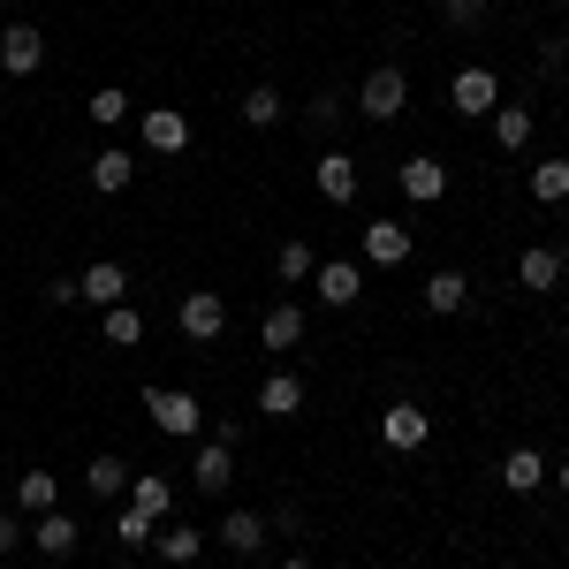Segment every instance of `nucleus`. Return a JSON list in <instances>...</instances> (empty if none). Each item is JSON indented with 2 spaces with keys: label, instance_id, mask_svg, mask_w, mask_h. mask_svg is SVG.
Returning a JSON list of instances; mask_svg holds the SVG:
<instances>
[{
  "label": "nucleus",
  "instance_id": "15",
  "mask_svg": "<svg viewBox=\"0 0 569 569\" xmlns=\"http://www.w3.org/2000/svg\"><path fill=\"white\" fill-rule=\"evenodd\" d=\"M77 289H84V305H99V311H107V305H130V297H122V289H130V273H122L114 259H99Z\"/></svg>",
  "mask_w": 569,
  "mask_h": 569
},
{
  "label": "nucleus",
  "instance_id": "1",
  "mask_svg": "<svg viewBox=\"0 0 569 569\" xmlns=\"http://www.w3.org/2000/svg\"><path fill=\"white\" fill-rule=\"evenodd\" d=\"M144 410H152V426H160L168 440H190L198 426H206V402H198L190 388H144Z\"/></svg>",
  "mask_w": 569,
  "mask_h": 569
},
{
  "label": "nucleus",
  "instance_id": "33",
  "mask_svg": "<svg viewBox=\"0 0 569 569\" xmlns=\"http://www.w3.org/2000/svg\"><path fill=\"white\" fill-rule=\"evenodd\" d=\"M23 539H31V531L16 525V517H0V562H8V555H16V547H23Z\"/></svg>",
  "mask_w": 569,
  "mask_h": 569
},
{
  "label": "nucleus",
  "instance_id": "19",
  "mask_svg": "<svg viewBox=\"0 0 569 569\" xmlns=\"http://www.w3.org/2000/svg\"><path fill=\"white\" fill-rule=\"evenodd\" d=\"M130 176H137V160L122 152V144H107V152L91 160V190H107V198H114V190H130Z\"/></svg>",
  "mask_w": 569,
  "mask_h": 569
},
{
  "label": "nucleus",
  "instance_id": "26",
  "mask_svg": "<svg viewBox=\"0 0 569 569\" xmlns=\"http://www.w3.org/2000/svg\"><path fill=\"white\" fill-rule=\"evenodd\" d=\"M531 198H539V206H562L569 198V160H539V168H531Z\"/></svg>",
  "mask_w": 569,
  "mask_h": 569
},
{
  "label": "nucleus",
  "instance_id": "34",
  "mask_svg": "<svg viewBox=\"0 0 569 569\" xmlns=\"http://www.w3.org/2000/svg\"><path fill=\"white\" fill-rule=\"evenodd\" d=\"M479 8L486 0H448V23H479Z\"/></svg>",
  "mask_w": 569,
  "mask_h": 569
},
{
  "label": "nucleus",
  "instance_id": "2",
  "mask_svg": "<svg viewBox=\"0 0 569 569\" xmlns=\"http://www.w3.org/2000/svg\"><path fill=\"white\" fill-rule=\"evenodd\" d=\"M426 433H433V418H426L418 402H388V410H380V440H388L395 456H410V448H426Z\"/></svg>",
  "mask_w": 569,
  "mask_h": 569
},
{
  "label": "nucleus",
  "instance_id": "17",
  "mask_svg": "<svg viewBox=\"0 0 569 569\" xmlns=\"http://www.w3.org/2000/svg\"><path fill=\"white\" fill-rule=\"evenodd\" d=\"M259 410L266 418H297V410H305V380H297V372H273L259 388Z\"/></svg>",
  "mask_w": 569,
  "mask_h": 569
},
{
  "label": "nucleus",
  "instance_id": "4",
  "mask_svg": "<svg viewBox=\"0 0 569 569\" xmlns=\"http://www.w3.org/2000/svg\"><path fill=\"white\" fill-rule=\"evenodd\" d=\"M176 319H182V335H190V342H220V327H228V305H220L213 289H190Z\"/></svg>",
  "mask_w": 569,
  "mask_h": 569
},
{
  "label": "nucleus",
  "instance_id": "37",
  "mask_svg": "<svg viewBox=\"0 0 569 569\" xmlns=\"http://www.w3.org/2000/svg\"><path fill=\"white\" fill-rule=\"evenodd\" d=\"M562 350H569V327H562Z\"/></svg>",
  "mask_w": 569,
  "mask_h": 569
},
{
  "label": "nucleus",
  "instance_id": "24",
  "mask_svg": "<svg viewBox=\"0 0 569 569\" xmlns=\"http://www.w3.org/2000/svg\"><path fill=\"white\" fill-rule=\"evenodd\" d=\"M16 501H23L31 517H46V509H61V486H53V471H23V479H16Z\"/></svg>",
  "mask_w": 569,
  "mask_h": 569
},
{
  "label": "nucleus",
  "instance_id": "36",
  "mask_svg": "<svg viewBox=\"0 0 569 569\" xmlns=\"http://www.w3.org/2000/svg\"><path fill=\"white\" fill-rule=\"evenodd\" d=\"M281 569H311V562H281Z\"/></svg>",
  "mask_w": 569,
  "mask_h": 569
},
{
  "label": "nucleus",
  "instance_id": "8",
  "mask_svg": "<svg viewBox=\"0 0 569 569\" xmlns=\"http://www.w3.org/2000/svg\"><path fill=\"white\" fill-rule=\"evenodd\" d=\"M266 539H273V525H266L259 509H228V517H220V547H228V555H259Z\"/></svg>",
  "mask_w": 569,
  "mask_h": 569
},
{
  "label": "nucleus",
  "instance_id": "30",
  "mask_svg": "<svg viewBox=\"0 0 569 569\" xmlns=\"http://www.w3.org/2000/svg\"><path fill=\"white\" fill-rule=\"evenodd\" d=\"M99 130H122L130 122V99H122V84H107V91H91V107H84Z\"/></svg>",
  "mask_w": 569,
  "mask_h": 569
},
{
  "label": "nucleus",
  "instance_id": "35",
  "mask_svg": "<svg viewBox=\"0 0 569 569\" xmlns=\"http://www.w3.org/2000/svg\"><path fill=\"white\" fill-rule=\"evenodd\" d=\"M555 479H562V493H569V456H562V471H555Z\"/></svg>",
  "mask_w": 569,
  "mask_h": 569
},
{
  "label": "nucleus",
  "instance_id": "7",
  "mask_svg": "<svg viewBox=\"0 0 569 569\" xmlns=\"http://www.w3.org/2000/svg\"><path fill=\"white\" fill-rule=\"evenodd\" d=\"M39 61H46V39L31 23H8V31H0V69H8V77H31Z\"/></svg>",
  "mask_w": 569,
  "mask_h": 569
},
{
  "label": "nucleus",
  "instance_id": "20",
  "mask_svg": "<svg viewBox=\"0 0 569 569\" xmlns=\"http://www.w3.org/2000/svg\"><path fill=\"white\" fill-rule=\"evenodd\" d=\"M84 486L99 493V501H114V493H130V463H122V456H91V463H84Z\"/></svg>",
  "mask_w": 569,
  "mask_h": 569
},
{
  "label": "nucleus",
  "instance_id": "22",
  "mask_svg": "<svg viewBox=\"0 0 569 569\" xmlns=\"http://www.w3.org/2000/svg\"><path fill=\"white\" fill-rule=\"evenodd\" d=\"M259 335H266V350H297V342H305V311H297V305H273Z\"/></svg>",
  "mask_w": 569,
  "mask_h": 569
},
{
  "label": "nucleus",
  "instance_id": "6",
  "mask_svg": "<svg viewBox=\"0 0 569 569\" xmlns=\"http://www.w3.org/2000/svg\"><path fill=\"white\" fill-rule=\"evenodd\" d=\"M228 479H236V448H228V433H220V440H206V448H198L190 486H198V493H228Z\"/></svg>",
  "mask_w": 569,
  "mask_h": 569
},
{
  "label": "nucleus",
  "instance_id": "28",
  "mask_svg": "<svg viewBox=\"0 0 569 569\" xmlns=\"http://www.w3.org/2000/svg\"><path fill=\"white\" fill-rule=\"evenodd\" d=\"M243 122H251V130H273V122H281V91L251 84V91H243Z\"/></svg>",
  "mask_w": 569,
  "mask_h": 569
},
{
  "label": "nucleus",
  "instance_id": "32",
  "mask_svg": "<svg viewBox=\"0 0 569 569\" xmlns=\"http://www.w3.org/2000/svg\"><path fill=\"white\" fill-rule=\"evenodd\" d=\"M122 547H152V539H160V525H152V517H144V509H122Z\"/></svg>",
  "mask_w": 569,
  "mask_h": 569
},
{
  "label": "nucleus",
  "instance_id": "10",
  "mask_svg": "<svg viewBox=\"0 0 569 569\" xmlns=\"http://www.w3.org/2000/svg\"><path fill=\"white\" fill-rule=\"evenodd\" d=\"M395 182H402V198H410V206H433L440 190H448V168H440L433 152H418V160H402V176H395Z\"/></svg>",
  "mask_w": 569,
  "mask_h": 569
},
{
  "label": "nucleus",
  "instance_id": "13",
  "mask_svg": "<svg viewBox=\"0 0 569 569\" xmlns=\"http://www.w3.org/2000/svg\"><path fill=\"white\" fill-rule=\"evenodd\" d=\"M77 539H84V531H77V517H61V509H46L39 525H31V547L53 555V562H61V555H77Z\"/></svg>",
  "mask_w": 569,
  "mask_h": 569
},
{
  "label": "nucleus",
  "instance_id": "3",
  "mask_svg": "<svg viewBox=\"0 0 569 569\" xmlns=\"http://www.w3.org/2000/svg\"><path fill=\"white\" fill-rule=\"evenodd\" d=\"M448 99H456V114H493V107H501V77H493V69H456Z\"/></svg>",
  "mask_w": 569,
  "mask_h": 569
},
{
  "label": "nucleus",
  "instance_id": "23",
  "mask_svg": "<svg viewBox=\"0 0 569 569\" xmlns=\"http://www.w3.org/2000/svg\"><path fill=\"white\" fill-rule=\"evenodd\" d=\"M152 547H160V555H168L176 569H190L198 555H206V531H190V525H160V539H152Z\"/></svg>",
  "mask_w": 569,
  "mask_h": 569
},
{
  "label": "nucleus",
  "instance_id": "31",
  "mask_svg": "<svg viewBox=\"0 0 569 569\" xmlns=\"http://www.w3.org/2000/svg\"><path fill=\"white\" fill-rule=\"evenodd\" d=\"M281 281H305V273H319V259H311V243H281Z\"/></svg>",
  "mask_w": 569,
  "mask_h": 569
},
{
  "label": "nucleus",
  "instance_id": "29",
  "mask_svg": "<svg viewBox=\"0 0 569 569\" xmlns=\"http://www.w3.org/2000/svg\"><path fill=\"white\" fill-rule=\"evenodd\" d=\"M107 342H114V350H137V342H144V319H137V305H107Z\"/></svg>",
  "mask_w": 569,
  "mask_h": 569
},
{
  "label": "nucleus",
  "instance_id": "5",
  "mask_svg": "<svg viewBox=\"0 0 569 569\" xmlns=\"http://www.w3.org/2000/svg\"><path fill=\"white\" fill-rule=\"evenodd\" d=\"M402 99H410L402 69H372V77H365V122H395V114H402Z\"/></svg>",
  "mask_w": 569,
  "mask_h": 569
},
{
  "label": "nucleus",
  "instance_id": "38",
  "mask_svg": "<svg viewBox=\"0 0 569 569\" xmlns=\"http://www.w3.org/2000/svg\"><path fill=\"white\" fill-rule=\"evenodd\" d=\"M517 8H525V0H517Z\"/></svg>",
  "mask_w": 569,
  "mask_h": 569
},
{
  "label": "nucleus",
  "instance_id": "14",
  "mask_svg": "<svg viewBox=\"0 0 569 569\" xmlns=\"http://www.w3.org/2000/svg\"><path fill=\"white\" fill-rule=\"evenodd\" d=\"M501 486H509V493H539V486H547V456H539V448H509V456H501Z\"/></svg>",
  "mask_w": 569,
  "mask_h": 569
},
{
  "label": "nucleus",
  "instance_id": "27",
  "mask_svg": "<svg viewBox=\"0 0 569 569\" xmlns=\"http://www.w3.org/2000/svg\"><path fill=\"white\" fill-rule=\"evenodd\" d=\"M517 281H525V289H555V281H562V251H525V259H517Z\"/></svg>",
  "mask_w": 569,
  "mask_h": 569
},
{
  "label": "nucleus",
  "instance_id": "18",
  "mask_svg": "<svg viewBox=\"0 0 569 569\" xmlns=\"http://www.w3.org/2000/svg\"><path fill=\"white\" fill-rule=\"evenodd\" d=\"M130 509H144V517L160 525V517L176 509V486H168V479H152V471H130Z\"/></svg>",
  "mask_w": 569,
  "mask_h": 569
},
{
  "label": "nucleus",
  "instance_id": "11",
  "mask_svg": "<svg viewBox=\"0 0 569 569\" xmlns=\"http://www.w3.org/2000/svg\"><path fill=\"white\" fill-rule=\"evenodd\" d=\"M365 259L372 266H402L410 259V228H402V220H365Z\"/></svg>",
  "mask_w": 569,
  "mask_h": 569
},
{
  "label": "nucleus",
  "instance_id": "16",
  "mask_svg": "<svg viewBox=\"0 0 569 569\" xmlns=\"http://www.w3.org/2000/svg\"><path fill=\"white\" fill-rule=\"evenodd\" d=\"M311 176H319V198H335V206H350V198H357V160H350V152H327Z\"/></svg>",
  "mask_w": 569,
  "mask_h": 569
},
{
  "label": "nucleus",
  "instance_id": "9",
  "mask_svg": "<svg viewBox=\"0 0 569 569\" xmlns=\"http://www.w3.org/2000/svg\"><path fill=\"white\" fill-rule=\"evenodd\" d=\"M137 130H144L152 152H182V144H190V114H182V107H144Z\"/></svg>",
  "mask_w": 569,
  "mask_h": 569
},
{
  "label": "nucleus",
  "instance_id": "25",
  "mask_svg": "<svg viewBox=\"0 0 569 569\" xmlns=\"http://www.w3.org/2000/svg\"><path fill=\"white\" fill-rule=\"evenodd\" d=\"M493 144H501V152H525L531 144V114L525 107H493Z\"/></svg>",
  "mask_w": 569,
  "mask_h": 569
},
{
  "label": "nucleus",
  "instance_id": "21",
  "mask_svg": "<svg viewBox=\"0 0 569 569\" xmlns=\"http://www.w3.org/2000/svg\"><path fill=\"white\" fill-rule=\"evenodd\" d=\"M463 297H471V281H463L456 266L426 273V311H463Z\"/></svg>",
  "mask_w": 569,
  "mask_h": 569
},
{
  "label": "nucleus",
  "instance_id": "12",
  "mask_svg": "<svg viewBox=\"0 0 569 569\" xmlns=\"http://www.w3.org/2000/svg\"><path fill=\"white\" fill-rule=\"evenodd\" d=\"M311 281H319V305H335V311H350V305H357V289H365V273H357L350 259H327L319 273H311Z\"/></svg>",
  "mask_w": 569,
  "mask_h": 569
}]
</instances>
